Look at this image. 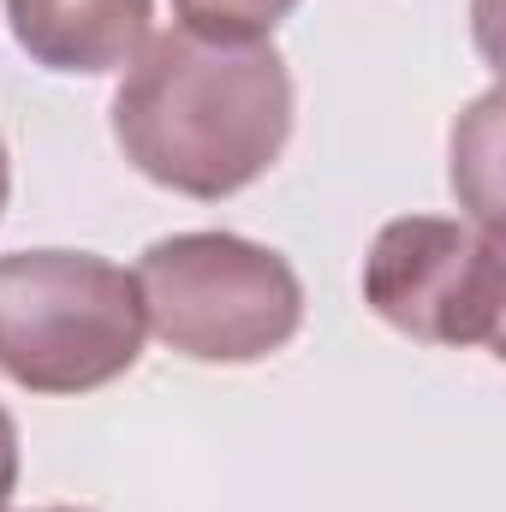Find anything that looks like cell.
Listing matches in <instances>:
<instances>
[{
  "label": "cell",
  "instance_id": "1",
  "mask_svg": "<svg viewBox=\"0 0 506 512\" xmlns=\"http://www.w3.org/2000/svg\"><path fill=\"white\" fill-rule=\"evenodd\" d=\"M292 108V72L274 42L161 30L114 90V143L149 185L221 203L280 161Z\"/></svg>",
  "mask_w": 506,
  "mask_h": 512
},
{
  "label": "cell",
  "instance_id": "2",
  "mask_svg": "<svg viewBox=\"0 0 506 512\" xmlns=\"http://www.w3.org/2000/svg\"><path fill=\"white\" fill-rule=\"evenodd\" d=\"M143 298L96 251L0 256V376L24 393L78 399L143 358Z\"/></svg>",
  "mask_w": 506,
  "mask_h": 512
},
{
  "label": "cell",
  "instance_id": "3",
  "mask_svg": "<svg viewBox=\"0 0 506 512\" xmlns=\"http://www.w3.org/2000/svg\"><path fill=\"white\" fill-rule=\"evenodd\" d=\"M149 334L191 364H262L304 328V280L239 233H173L131 268Z\"/></svg>",
  "mask_w": 506,
  "mask_h": 512
},
{
  "label": "cell",
  "instance_id": "4",
  "mask_svg": "<svg viewBox=\"0 0 506 512\" xmlns=\"http://www.w3.org/2000/svg\"><path fill=\"white\" fill-rule=\"evenodd\" d=\"M501 233L399 215L364 256V304L405 340L501 352Z\"/></svg>",
  "mask_w": 506,
  "mask_h": 512
},
{
  "label": "cell",
  "instance_id": "5",
  "mask_svg": "<svg viewBox=\"0 0 506 512\" xmlns=\"http://www.w3.org/2000/svg\"><path fill=\"white\" fill-rule=\"evenodd\" d=\"M155 0H6L12 42L66 78L126 72L155 36Z\"/></svg>",
  "mask_w": 506,
  "mask_h": 512
},
{
  "label": "cell",
  "instance_id": "6",
  "mask_svg": "<svg viewBox=\"0 0 506 512\" xmlns=\"http://www.w3.org/2000/svg\"><path fill=\"white\" fill-rule=\"evenodd\" d=\"M298 0H173L179 30L209 42H268L274 24L292 18Z\"/></svg>",
  "mask_w": 506,
  "mask_h": 512
},
{
  "label": "cell",
  "instance_id": "7",
  "mask_svg": "<svg viewBox=\"0 0 506 512\" xmlns=\"http://www.w3.org/2000/svg\"><path fill=\"white\" fill-rule=\"evenodd\" d=\"M12 489H18V423H12V411L0 405V512L12 501Z\"/></svg>",
  "mask_w": 506,
  "mask_h": 512
},
{
  "label": "cell",
  "instance_id": "8",
  "mask_svg": "<svg viewBox=\"0 0 506 512\" xmlns=\"http://www.w3.org/2000/svg\"><path fill=\"white\" fill-rule=\"evenodd\" d=\"M6 197H12V155H6V137H0V215H6Z\"/></svg>",
  "mask_w": 506,
  "mask_h": 512
},
{
  "label": "cell",
  "instance_id": "9",
  "mask_svg": "<svg viewBox=\"0 0 506 512\" xmlns=\"http://www.w3.org/2000/svg\"><path fill=\"white\" fill-rule=\"evenodd\" d=\"M42 512H84V507H42Z\"/></svg>",
  "mask_w": 506,
  "mask_h": 512
}]
</instances>
